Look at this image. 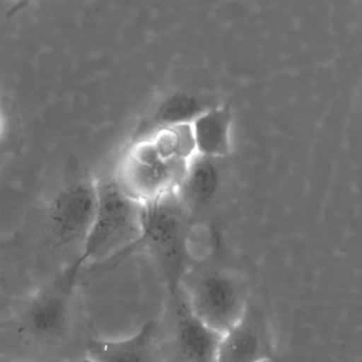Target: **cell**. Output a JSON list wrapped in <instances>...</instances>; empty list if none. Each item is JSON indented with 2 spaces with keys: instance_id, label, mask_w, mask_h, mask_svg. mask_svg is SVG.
<instances>
[{
  "instance_id": "6da1fadb",
  "label": "cell",
  "mask_w": 362,
  "mask_h": 362,
  "mask_svg": "<svg viewBox=\"0 0 362 362\" xmlns=\"http://www.w3.org/2000/svg\"><path fill=\"white\" fill-rule=\"evenodd\" d=\"M143 204L139 238L109 262L95 267V272H109L130 256L145 253L158 270L167 294H173L181 287L182 281L194 262L190 250L189 211L180 199L177 188Z\"/></svg>"
},
{
  "instance_id": "9a60e30c",
  "label": "cell",
  "mask_w": 362,
  "mask_h": 362,
  "mask_svg": "<svg viewBox=\"0 0 362 362\" xmlns=\"http://www.w3.org/2000/svg\"><path fill=\"white\" fill-rule=\"evenodd\" d=\"M65 362V361H64Z\"/></svg>"
},
{
  "instance_id": "8992f818",
  "label": "cell",
  "mask_w": 362,
  "mask_h": 362,
  "mask_svg": "<svg viewBox=\"0 0 362 362\" xmlns=\"http://www.w3.org/2000/svg\"><path fill=\"white\" fill-rule=\"evenodd\" d=\"M187 163L163 158L150 139H137L122 154L113 175L131 198L147 203L175 189Z\"/></svg>"
},
{
  "instance_id": "277c9868",
  "label": "cell",
  "mask_w": 362,
  "mask_h": 362,
  "mask_svg": "<svg viewBox=\"0 0 362 362\" xmlns=\"http://www.w3.org/2000/svg\"><path fill=\"white\" fill-rule=\"evenodd\" d=\"M96 209L95 177L71 173L56 188L44 211V228L54 249L82 251Z\"/></svg>"
},
{
  "instance_id": "7c38bea8",
  "label": "cell",
  "mask_w": 362,
  "mask_h": 362,
  "mask_svg": "<svg viewBox=\"0 0 362 362\" xmlns=\"http://www.w3.org/2000/svg\"><path fill=\"white\" fill-rule=\"evenodd\" d=\"M213 107H215V105H211L209 99L198 95L187 93L171 95L158 105L150 122L151 128L139 139H145L149 132L151 136L156 130L164 127L192 124L203 112Z\"/></svg>"
},
{
  "instance_id": "9c48e42d",
  "label": "cell",
  "mask_w": 362,
  "mask_h": 362,
  "mask_svg": "<svg viewBox=\"0 0 362 362\" xmlns=\"http://www.w3.org/2000/svg\"><path fill=\"white\" fill-rule=\"evenodd\" d=\"M86 357L95 362H166L158 322H147L139 332L122 340L92 339Z\"/></svg>"
},
{
  "instance_id": "7a4b0ae2",
  "label": "cell",
  "mask_w": 362,
  "mask_h": 362,
  "mask_svg": "<svg viewBox=\"0 0 362 362\" xmlns=\"http://www.w3.org/2000/svg\"><path fill=\"white\" fill-rule=\"evenodd\" d=\"M96 209L81 253L71 264L80 274L86 264L100 266L122 253L139 238L143 203L120 187L113 173L95 177Z\"/></svg>"
},
{
  "instance_id": "8fae6325",
  "label": "cell",
  "mask_w": 362,
  "mask_h": 362,
  "mask_svg": "<svg viewBox=\"0 0 362 362\" xmlns=\"http://www.w3.org/2000/svg\"><path fill=\"white\" fill-rule=\"evenodd\" d=\"M232 111L228 105H215L192 122L197 154L222 158L230 153Z\"/></svg>"
},
{
  "instance_id": "52a82bcc",
  "label": "cell",
  "mask_w": 362,
  "mask_h": 362,
  "mask_svg": "<svg viewBox=\"0 0 362 362\" xmlns=\"http://www.w3.org/2000/svg\"><path fill=\"white\" fill-rule=\"evenodd\" d=\"M79 275L69 267L56 281L31 296L16 317V332L31 342L48 343L66 332Z\"/></svg>"
},
{
  "instance_id": "3957f363",
  "label": "cell",
  "mask_w": 362,
  "mask_h": 362,
  "mask_svg": "<svg viewBox=\"0 0 362 362\" xmlns=\"http://www.w3.org/2000/svg\"><path fill=\"white\" fill-rule=\"evenodd\" d=\"M180 288L194 315L220 334L240 319L252 296L247 279L215 256L194 260Z\"/></svg>"
},
{
  "instance_id": "30bf717a",
  "label": "cell",
  "mask_w": 362,
  "mask_h": 362,
  "mask_svg": "<svg viewBox=\"0 0 362 362\" xmlns=\"http://www.w3.org/2000/svg\"><path fill=\"white\" fill-rule=\"evenodd\" d=\"M220 160L196 154L187 163L177 192L189 213L207 209L215 201L222 181Z\"/></svg>"
},
{
  "instance_id": "5b68a950",
  "label": "cell",
  "mask_w": 362,
  "mask_h": 362,
  "mask_svg": "<svg viewBox=\"0 0 362 362\" xmlns=\"http://www.w3.org/2000/svg\"><path fill=\"white\" fill-rule=\"evenodd\" d=\"M158 322L166 362H216L222 334L203 323L188 304L183 290L168 294Z\"/></svg>"
},
{
  "instance_id": "ba28073f",
  "label": "cell",
  "mask_w": 362,
  "mask_h": 362,
  "mask_svg": "<svg viewBox=\"0 0 362 362\" xmlns=\"http://www.w3.org/2000/svg\"><path fill=\"white\" fill-rule=\"evenodd\" d=\"M272 317L266 305L250 298L240 319L221 336L216 362H276Z\"/></svg>"
},
{
  "instance_id": "4fadbf2b",
  "label": "cell",
  "mask_w": 362,
  "mask_h": 362,
  "mask_svg": "<svg viewBox=\"0 0 362 362\" xmlns=\"http://www.w3.org/2000/svg\"><path fill=\"white\" fill-rule=\"evenodd\" d=\"M22 144L18 114L10 101L0 94V158L16 151Z\"/></svg>"
},
{
  "instance_id": "5bb4252c",
  "label": "cell",
  "mask_w": 362,
  "mask_h": 362,
  "mask_svg": "<svg viewBox=\"0 0 362 362\" xmlns=\"http://www.w3.org/2000/svg\"><path fill=\"white\" fill-rule=\"evenodd\" d=\"M77 362H95V361H93V360L90 359V358L86 357V358H83V359H80L79 361H77Z\"/></svg>"
}]
</instances>
